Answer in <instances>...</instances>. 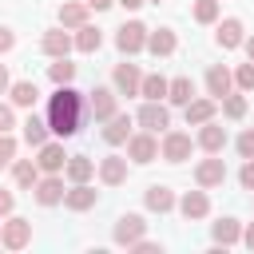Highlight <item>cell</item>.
I'll list each match as a JSON object with an SVG mask.
<instances>
[{
    "label": "cell",
    "instance_id": "37",
    "mask_svg": "<svg viewBox=\"0 0 254 254\" xmlns=\"http://www.w3.org/2000/svg\"><path fill=\"white\" fill-rule=\"evenodd\" d=\"M12 159H16V139L4 131V135H0V167H8Z\"/></svg>",
    "mask_w": 254,
    "mask_h": 254
},
{
    "label": "cell",
    "instance_id": "22",
    "mask_svg": "<svg viewBox=\"0 0 254 254\" xmlns=\"http://www.w3.org/2000/svg\"><path fill=\"white\" fill-rule=\"evenodd\" d=\"M210 234H214V246H234V242H242L238 218H218V222L210 226Z\"/></svg>",
    "mask_w": 254,
    "mask_h": 254
},
{
    "label": "cell",
    "instance_id": "12",
    "mask_svg": "<svg viewBox=\"0 0 254 254\" xmlns=\"http://www.w3.org/2000/svg\"><path fill=\"white\" fill-rule=\"evenodd\" d=\"M91 99H87V107H91V115L99 119V123H107L111 115H115V91L111 87H95V91H87Z\"/></svg>",
    "mask_w": 254,
    "mask_h": 254
},
{
    "label": "cell",
    "instance_id": "9",
    "mask_svg": "<svg viewBox=\"0 0 254 254\" xmlns=\"http://www.w3.org/2000/svg\"><path fill=\"white\" fill-rule=\"evenodd\" d=\"M190 147H194V143H190V135H183V131H167L159 151H163V159H167V163H183V159L190 155Z\"/></svg>",
    "mask_w": 254,
    "mask_h": 254
},
{
    "label": "cell",
    "instance_id": "7",
    "mask_svg": "<svg viewBox=\"0 0 254 254\" xmlns=\"http://www.w3.org/2000/svg\"><path fill=\"white\" fill-rule=\"evenodd\" d=\"M0 242H4L8 250H24V246L32 242V222H28V218H8Z\"/></svg>",
    "mask_w": 254,
    "mask_h": 254
},
{
    "label": "cell",
    "instance_id": "35",
    "mask_svg": "<svg viewBox=\"0 0 254 254\" xmlns=\"http://www.w3.org/2000/svg\"><path fill=\"white\" fill-rule=\"evenodd\" d=\"M222 115H226V119H242V115H246V99L230 91V95L222 99Z\"/></svg>",
    "mask_w": 254,
    "mask_h": 254
},
{
    "label": "cell",
    "instance_id": "11",
    "mask_svg": "<svg viewBox=\"0 0 254 254\" xmlns=\"http://www.w3.org/2000/svg\"><path fill=\"white\" fill-rule=\"evenodd\" d=\"M115 91L119 95H139V87H143V75H139V67L135 64H115Z\"/></svg>",
    "mask_w": 254,
    "mask_h": 254
},
{
    "label": "cell",
    "instance_id": "6",
    "mask_svg": "<svg viewBox=\"0 0 254 254\" xmlns=\"http://www.w3.org/2000/svg\"><path fill=\"white\" fill-rule=\"evenodd\" d=\"M139 123H143L147 131H155V135H159V131H167V127H171V111H167L159 99H147V103L139 107Z\"/></svg>",
    "mask_w": 254,
    "mask_h": 254
},
{
    "label": "cell",
    "instance_id": "30",
    "mask_svg": "<svg viewBox=\"0 0 254 254\" xmlns=\"http://www.w3.org/2000/svg\"><path fill=\"white\" fill-rule=\"evenodd\" d=\"M167 99H171V103H179V107H187V103L194 99V83H190L187 75L171 79V87H167Z\"/></svg>",
    "mask_w": 254,
    "mask_h": 254
},
{
    "label": "cell",
    "instance_id": "47",
    "mask_svg": "<svg viewBox=\"0 0 254 254\" xmlns=\"http://www.w3.org/2000/svg\"><path fill=\"white\" fill-rule=\"evenodd\" d=\"M119 4H123V8H131V12H135V8H143V4H147V0H119Z\"/></svg>",
    "mask_w": 254,
    "mask_h": 254
},
{
    "label": "cell",
    "instance_id": "43",
    "mask_svg": "<svg viewBox=\"0 0 254 254\" xmlns=\"http://www.w3.org/2000/svg\"><path fill=\"white\" fill-rule=\"evenodd\" d=\"M12 206H16L12 190H0V218H4V214H12Z\"/></svg>",
    "mask_w": 254,
    "mask_h": 254
},
{
    "label": "cell",
    "instance_id": "20",
    "mask_svg": "<svg viewBox=\"0 0 254 254\" xmlns=\"http://www.w3.org/2000/svg\"><path fill=\"white\" fill-rule=\"evenodd\" d=\"M214 40H218V48H238V44L246 40V36H242V20H238V16H226V20L218 24Z\"/></svg>",
    "mask_w": 254,
    "mask_h": 254
},
{
    "label": "cell",
    "instance_id": "1",
    "mask_svg": "<svg viewBox=\"0 0 254 254\" xmlns=\"http://www.w3.org/2000/svg\"><path fill=\"white\" fill-rule=\"evenodd\" d=\"M79 123H83V95L71 91V83H60L56 95L48 99V127H52V135L67 139L79 131Z\"/></svg>",
    "mask_w": 254,
    "mask_h": 254
},
{
    "label": "cell",
    "instance_id": "42",
    "mask_svg": "<svg viewBox=\"0 0 254 254\" xmlns=\"http://www.w3.org/2000/svg\"><path fill=\"white\" fill-rule=\"evenodd\" d=\"M16 48V36H12V28H0V52H12Z\"/></svg>",
    "mask_w": 254,
    "mask_h": 254
},
{
    "label": "cell",
    "instance_id": "39",
    "mask_svg": "<svg viewBox=\"0 0 254 254\" xmlns=\"http://www.w3.org/2000/svg\"><path fill=\"white\" fill-rule=\"evenodd\" d=\"M238 183H242L246 190H254V159H246V163H242V171H238Z\"/></svg>",
    "mask_w": 254,
    "mask_h": 254
},
{
    "label": "cell",
    "instance_id": "40",
    "mask_svg": "<svg viewBox=\"0 0 254 254\" xmlns=\"http://www.w3.org/2000/svg\"><path fill=\"white\" fill-rule=\"evenodd\" d=\"M12 127H16V115H12V107H8V103H0V135H4V131H12Z\"/></svg>",
    "mask_w": 254,
    "mask_h": 254
},
{
    "label": "cell",
    "instance_id": "19",
    "mask_svg": "<svg viewBox=\"0 0 254 254\" xmlns=\"http://www.w3.org/2000/svg\"><path fill=\"white\" fill-rule=\"evenodd\" d=\"M95 202H99V194H95L87 183H75V187L64 194V206H67V210H91Z\"/></svg>",
    "mask_w": 254,
    "mask_h": 254
},
{
    "label": "cell",
    "instance_id": "17",
    "mask_svg": "<svg viewBox=\"0 0 254 254\" xmlns=\"http://www.w3.org/2000/svg\"><path fill=\"white\" fill-rule=\"evenodd\" d=\"M183 111H187V123H190V127H202V123H210V119H214L218 99H190Z\"/></svg>",
    "mask_w": 254,
    "mask_h": 254
},
{
    "label": "cell",
    "instance_id": "31",
    "mask_svg": "<svg viewBox=\"0 0 254 254\" xmlns=\"http://www.w3.org/2000/svg\"><path fill=\"white\" fill-rule=\"evenodd\" d=\"M75 32H79V36H75V48H79V52H87V56L99 52V44H103V32H99V28L83 24V28H75Z\"/></svg>",
    "mask_w": 254,
    "mask_h": 254
},
{
    "label": "cell",
    "instance_id": "14",
    "mask_svg": "<svg viewBox=\"0 0 254 254\" xmlns=\"http://www.w3.org/2000/svg\"><path fill=\"white\" fill-rule=\"evenodd\" d=\"M198 147H202L206 155H222V147H226V127H218L214 119L202 123V131H198Z\"/></svg>",
    "mask_w": 254,
    "mask_h": 254
},
{
    "label": "cell",
    "instance_id": "10",
    "mask_svg": "<svg viewBox=\"0 0 254 254\" xmlns=\"http://www.w3.org/2000/svg\"><path fill=\"white\" fill-rule=\"evenodd\" d=\"M32 194H36V202L40 206H56V202H64V179L60 175H48V179H40L36 187H32Z\"/></svg>",
    "mask_w": 254,
    "mask_h": 254
},
{
    "label": "cell",
    "instance_id": "44",
    "mask_svg": "<svg viewBox=\"0 0 254 254\" xmlns=\"http://www.w3.org/2000/svg\"><path fill=\"white\" fill-rule=\"evenodd\" d=\"M115 0H87V8H95V12H103V8H111Z\"/></svg>",
    "mask_w": 254,
    "mask_h": 254
},
{
    "label": "cell",
    "instance_id": "13",
    "mask_svg": "<svg viewBox=\"0 0 254 254\" xmlns=\"http://www.w3.org/2000/svg\"><path fill=\"white\" fill-rule=\"evenodd\" d=\"M143 202H147V210L167 214V210H175V190H171V187H163V183H151V187H147V194H143Z\"/></svg>",
    "mask_w": 254,
    "mask_h": 254
},
{
    "label": "cell",
    "instance_id": "38",
    "mask_svg": "<svg viewBox=\"0 0 254 254\" xmlns=\"http://www.w3.org/2000/svg\"><path fill=\"white\" fill-rule=\"evenodd\" d=\"M238 155H242V159H254V127H246V131L238 135Z\"/></svg>",
    "mask_w": 254,
    "mask_h": 254
},
{
    "label": "cell",
    "instance_id": "41",
    "mask_svg": "<svg viewBox=\"0 0 254 254\" xmlns=\"http://www.w3.org/2000/svg\"><path fill=\"white\" fill-rule=\"evenodd\" d=\"M131 250H135V254H159L163 246H159V242H147V238H139V242H135Z\"/></svg>",
    "mask_w": 254,
    "mask_h": 254
},
{
    "label": "cell",
    "instance_id": "48",
    "mask_svg": "<svg viewBox=\"0 0 254 254\" xmlns=\"http://www.w3.org/2000/svg\"><path fill=\"white\" fill-rule=\"evenodd\" d=\"M242 48H246V56H250V64H254V36H250V40H242Z\"/></svg>",
    "mask_w": 254,
    "mask_h": 254
},
{
    "label": "cell",
    "instance_id": "34",
    "mask_svg": "<svg viewBox=\"0 0 254 254\" xmlns=\"http://www.w3.org/2000/svg\"><path fill=\"white\" fill-rule=\"evenodd\" d=\"M194 20L198 24H214L218 20V0H194Z\"/></svg>",
    "mask_w": 254,
    "mask_h": 254
},
{
    "label": "cell",
    "instance_id": "2",
    "mask_svg": "<svg viewBox=\"0 0 254 254\" xmlns=\"http://www.w3.org/2000/svg\"><path fill=\"white\" fill-rule=\"evenodd\" d=\"M115 44H119V52H123V56L143 52V48H147V28H143L139 20H127V24L115 32Z\"/></svg>",
    "mask_w": 254,
    "mask_h": 254
},
{
    "label": "cell",
    "instance_id": "15",
    "mask_svg": "<svg viewBox=\"0 0 254 254\" xmlns=\"http://www.w3.org/2000/svg\"><path fill=\"white\" fill-rule=\"evenodd\" d=\"M36 163H40V171H44V175H60V171L67 167V155H64V147H60V143H44Z\"/></svg>",
    "mask_w": 254,
    "mask_h": 254
},
{
    "label": "cell",
    "instance_id": "33",
    "mask_svg": "<svg viewBox=\"0 0 254 254\" xmlns=\"http://www.w3.org/2000/svg\"><path fill=\"white\" fill-rule=\"evenodd\" d=\"M48 75H52L56 87H60V83H71V79H75V64H67V56H60V60L48 67Z\"/></svg>",
    "mask_w": 254,
    "mask_h": 254
},
{
    "label": "cell",
    "instance_id": "45",
    "mask_svg": "<svg viewBox=\"0 0 254 254\" xmlns=\"http://www.w3.org/2000/svg\"><path fill=\"white\" fill-rule=\"evenodd\" d=\"M8 87H12V83H8V67H4V64H0V95H4V91H8Z\"/></svg>",
    "mask_w": 254,
    "mask_h": 254
},
{
    "label": "cell",
    "instance_id": "3",
    "mask_svg": "<svg viewBox=\"0 0 254 254\" xmlns=\"http://www.w3.org/2000/svg\"><path fill=\"white\" fill-rule=\"evenodd\" d=\"M143 234H147L143 214H119V222H115V230H111V238H115L119 246H135Z\"/></svg>",
    "mask_w": 254,
    "mask_h": 254
},
{
    "label": "cell",
    "instance_id": "25",
    "mask_svg": "<svg viewBox=\"0 0 254 254\" xmlns=\"http://www.w3.org/2000/svg\"><path fill=\"white\" fill-rule=\"evenodd\" d=\"M147 48H151L155 56H171V52L179 48V40H175L171 28H155V32H147Z\"/></svg>",
    "mask_w": 254,
    "mask_h": 254
},
{
    "label": "cell",
    "instance_id": "21",
    "mask_svg": "<svg viewBox=\"0 0 254 254\" xmlns=\"http://www.w3.org/2000/svg\"><path fill=\"white\" fill-rule=\"evenodd\" d=\"M71 44H75V40L64 32V24H60V28H52V32H44V52H48L52 60L67 56V52H71Z\"/></svg>",
    "mask_w": 254,
    "mask_h": 254
},
{
    "label": "cell",
    "instance_id": "49",
    "mask_svg": "<svg viewBox=\"0 0 254 254\" xmlns=\"http://www.w3.org/2000/svg\"><path fill=\"white\" fill-rule=\"evenodd\" d=\"M0 234H4V222H0Z\"/></svg>",
    "mask_w": 254,
    "mask_h": 254
},
{
    "label": "cell",
    "instance_id": "4",
    "mask_svg": "<svg viewBox=\"0 0 254 254\" xmlns=\"http://www.w3.org/2000/svg\"><path fill=\"white\" fill-rule=\"evenodd\" d=\"M127 159H131V163H151V159H159V139H155V131L131 135V139H127Z\"/></svg>",
    "mask_w": 254,
    "mask_h": 254
},
{
    "label": "cell",
    "instance_id": "27",
    "mask_svg": "<svg viewBox=\"0 0 254 254\" xmlns=\"http://www.w3.org/2000/svg\"><path fill=\"white\" fill-rule=\"evenodd\" d=\"M87 12H91L87 0H83V4H60V24H64V28H83V24H87Z\"/></svg>",
    "mask_w": 254,
    "mask_h": 254
},
{
    "label": "cell",
    "instance_id": "26",
    "mask_svg": "<svg viewBox=\"0 0 254 254\" xmlns=\"http://www.w3.org/2000/svg\"><path fill=\"white\" fill-rule=\"evenodd\" d=\"M64 175H67L71 183H87V179L95 175V163H91L87 155H67V167H64Z\"/></svg>",
    "mask_w": 254,
    "mask_h": 254
},
{
    "label": "cell",
    "instance_id": "32",
    "mask_svg": "<svg viewBox=\"0 0 254 254\" xmlns=\"http://www.w3.org/2000/svg\"><path fill=\"white\" fill-rule=\"evenodd\" d=\"M167 87H171V79H163V75L155 71V75H143L139 95H143V99H167Z\"/></svg>",
    "mask_w": 254,
    "mask_h": 254
},
{
    "label": "cell",
    "instance_id": "23",
    "mask_svg": "<svg viewBox=\"0 0 254 254\" xmlns=\"http://www.w3.org/2000/svg\"><path fill=\"white\" fill-rule=\"evenodd\" d=\"M99 179H103L107 187H119V183L127 179V159H119V155H107V159L99 163Z\"/></svg>",
    "mask_w": 254,
    "mask_h": 254
},
{
    "label": "cell",
    "instance_id": "36",
    "mask_svg": "<svg viewBox=\"0 0 254 254\" xmlns=\"http://www.w3.org/2000/svg\"><path fill=\"white\" fill-rule=\"evenodd\" d=\"M234 83H238V91H254V64H242L234 71Z\"/></svg>",
    "mask_w": 254,
    "mask_h": 254
},
{
    "label": "cell",
    "instance_id": "18",
    "mask_svg": "<svg viewBox=\"0 0 254 254\" xmlns=\"http://www.w3.org/2000/svg\"><path fill=\"white\" fill-rule=\"evenodd\" d=\"M131 139V115H111L107 119V127H103V143H111V147H119V143H127Z\"/></svg>",
    "mask_w": 254,
    "mask_h": 254
},
{
    "label": "cell",
    "instance_id": "29",
    "mask_svg": "<svg viewBox=\"0 0 254 254\" xmlns=\"http://www.w3.org/2000/svg\"><path fill=\"white\" fill-rule=\"evenodd\" d=\"M48 119H36V115H28L24 119V139H28V147H44L48 143Z\"/></svg>",
    "mask_w": 254,
    "mask_h": 254
},
{
    "label": "cell",
    "instance_id": "16",
    "mask_svg": "<svg viewBox=\"0 0 254 254\" xmlns=\"http://www.w3.org/2000/svg\"><path fill=\"white\" fill-rule=\"evenodd\" d=\"M179 210H183V218H206V214H210L206 190H187V194L179 198Z\"/></svg>",
    "mask_w": 254,
    "mask_h": 254
},
{
    "label": "cell",
    "instance_id": "8",
    "mask_svg": "<svg viewBox=\"0 0 254 254\" xmlns=\"http://www.w3.org/2000/svg\"><path fill=\"white\" fill-rule=\"evenodd\" d=\"M230 87H234V75H230L222 64H210V71H206V95L222 103V99L230 95Z\"/></svg>",
    "mask_w": 254,
    "mask_h": 254
},
{
    "label": "cell",
    "instance_id": "5",
    "mask_svg": "<svg viewBox=\"0 0 254 254\" xmlns=\"http://www.w3.org/2000/svg\"><path fill=\"white\" fill-rule=\"evenodd\" d=\"M222 179H226V163H222L218 155H210V159H202V163L194 167V183H198L202 190H210V187H222Z\"/></svg>",
    "mask_w": 254,
    "mask_h": 254
},
{
    "label": "cell",
    "instance_id": "28",
    "mask_svg": "<svg viewBox=\"0 0 254 254\" xmlns=\"http://www.w3.org/2000/svg\"><path fill=\"white\" fill-rule=\"evenodd\" d=\"M8 91H12V103H16V107H36V99H40V87H36L32 79H20V83H12Z\"/></svg>",
    "mask_w": 254,
    "mask_h": 254
},
{
    "label": "cell",
    "instance_id": "46",
    "mask_svg": "<svg viewBox=\"0 0 254 254\" xmlns=\"http://www.w3.org/2000/svg\"><path fill=\"white\" fill-rule=\"evenodd\" d=\"M242 242H246V246H250V250H254V222H250V226H246V230H242Z\"/></svg>",
    "mask_w": 254,
    "mask_h": 254
},
{
    "label": "cell",
    "instance_id": "50",
    "mask_svg": "<svg viewBox=\"0 0 254 254\" xmlns=\"http://www.w3.org/2000/svg\"><path fill=\"white\" fill-rule=\"evenodd\" d=\"M151 4H159V0H151Z\"/></svg>",
    "mask_w": 254,
    "mask_h": 254
},
{
    "label": "cell",
    "instance_id": "24",
    "mask_svg": "<svg viewBox=\"0 0 254 254\" xmlns=\"http://www.w3.org/2000/svg\"><path fill=\"white\" fill-rule=\"evenodd\" d=\"M12 179H16L20 190H32V187L40 183V163H36V159H20V163L12 167Z\"/></svg>",
    "mask_w": 254,
    "mask_h": 254
}]
</instances>
